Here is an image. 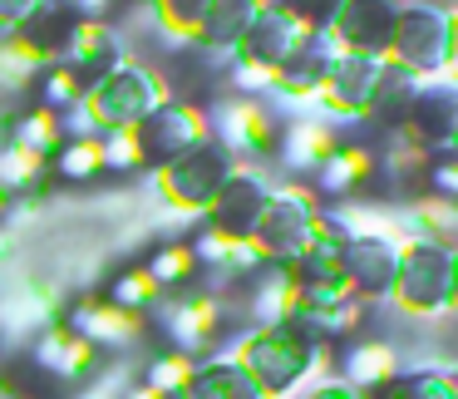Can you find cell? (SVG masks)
I'll use <instances>...</instances> for the list:
<instances>
[{"instance_id":"cell-3","label":"cell","mask_w":458,"mask_h":399,"mask_svg":"<svg viewBox=\"0 0 458 399\" xmlns=\"http://www.w3.org/2000/svg\"><path fill=\"white\" fill-rule=\"evenodd\" d=\"M454 30L458 15L454 5H428V0H399L394 30H389L385 60L419 80H438L454 70Z\"/></svg>"},{"instance_id":"cell-7","label":"cell","mask_w":458,"mask_h":399,"mask_svg":"<svg viewBox=\"0 0 458 399\" xmlns=\"http://www.w3.org/2000/svg\"><path fill=\"white\" fill-rule=\"evenodd\" d=\"M404 232H409V222H389V227L350 232V237H345V251H340V276L350 281L355 296H365V301H385L389 296Z\"/></svg>"},{"instance_id":"cell-12","label":"cell","mask_w":458,"mask_h":399,"mask_svg":"<svg viewBox=\"0 0 458 399\" xmlns=\"http://www.w3.org/2000/svg\"><path fill=\"white\" fill-rule=\"evenodd\" d=\"M375 178H379V149L375 143L340 139L335 149L326 153V163L310 173V188H316L320 202H345V198H365Z\"/></svg>"},{"instance_id":"cell-5","label":"cell","mask_w":458,"mask_h":399,"mask_svg":"<svg viewBox=\"0 0 458 399\" xmlns=\"http://www.w3.org/2000/svg\"><path fill=\"white\" fill-rule=\"evenodd\" d=\"M320 208H326V202H320L316 188H306V183H271L267 202H261V212H257V227H251V242L261 247V257L267 261H296L320 227Z\"/></svg>"},{"instance_id":"cell-16","label":"cell","mask_w":458,"mask_h":399,"mask_svg":"<svg viewBox=\"0 0 458 399\" xmlns=\"http://www.w3.org/2000/svg\"><path fill=\"white\" fill-rule=\"evenodd\" d=\"M64 326H74L84 340H94L104 355H114V350H133L143 340L148 310H129V306H119V301H80Z\"/></svg>"},{"instance_id":"cell-32","label":"cell","mask_w":458,"mask_h":399,"mask_svg":"<svg viewBox=\"0 0 458 399\" xmlns=\"http://www.w3.org/2000/svg\"><path fill=\"white\" fill-rule=\"evenodd\" d=\"M40 0H0V35L5 30H15V25L25 21V11H35Z\"/></svg>"},{"instance_id":"cell-22","label":"cell","mask_w":458,"mask_h":399,"mask_svg":"<svg viewBox=\"0 0 458 399\" xmlns=\"http://www.w3.org/2000/svg\"><path fill=\"white\" fill-rule=\"evenodd\" d=\"M143 271L158 281L163 296H173V291L192 286V281L202 276V261H198V251H192V242H168V247H158L143 261Z\"/></svg>"},{"instance_id":"cell-34","label":"cell","mask_w":458,"mask_h":399,"mask_svg":"<svg viewBox=\"0 0 458 399\" xmlns=\"http://www.w3.org/2000/svg\"><path fill=\"white\" fill-rule=\"evenodd\" d=\"M257 5H271V0H257Z\"/></svg>"},{"instance_id":"cell-1","label":"cell","mask_w":458,"mask_h":399,"mask_svg":"<svg viewBox=\"0 0 458 399\" xmlns=\"http://www.w3.org/2000/svg\"><path fill=\"white\" fill-rule=\"evenodd\" d=\"M458 296V251L454 242H438L428 232H404L399 242V267H394V286L385 301H394V310L404 320H444L454 310Z\"/></svg>"},{"instance_id":"cell-30","label":"cell","mask_w":458,"mask_h":399,"mask_svg":"<svg viewBox=\"0 0 458 399\" xmlns=\"http://www.w3.org/2000/svg\"><path fill=\"white\" fill-rule=\"evenodd\" d=\"M281 5H286V11L296 15L301 25H306V30H326L340 0H281Z\"/></svg>"},{"instance_id":"cell-17","label":"cell","mask_w":458,"mask_h":399,"mask_svg":"<svg viewBox=\"0 0 458 399\" xmlns=\"http://www.w3.org/2000/svg\"><path fill=\"white\" fill-rule=\"evenodd\" d=\"M188 399H267V389L251 379V369L227 350H208L192 365V379L182 389Z\"/></svg>"},{"instance_id":"cell-2","label":"cell","mask_w":458,"mask_h":399,"mask_svg":"<svg viewBox=\"0 0 458 399\" xmlns=\"http://www.w3.org/2000/svg\"><path fill=\"white\" fill-rule=\"evenodd\" d=\"M237 163L242 158H232L217 139H202L198 149L178 153V158L158 163V168H143V173H148L153 192H158V202L173 212V217L198 222L202 212H208V202L222 192V183L232 178Z\"/></svg>"},{"instance_id":"cell-31","label":"cell","mask_w":458,"mask_h":399,"mask_svg":"<svg viewBox=\"0 0 458 399\" xmlns=\"http://www.w3.org/2000/svg\"><path fill=\"white\" fill-rule=\"evenodd\" d=\"M424 178H428V192H444V198H458V163L448 158H438V163H428L424 168Z\"/></svg>"},{"instance_id":"cell-27","label":"cell","mask_w":458,"mask_h":399,"mask_svg":"<svg viewBox=\"0 0 458 399\" xmlns=\"http://www.w3.org/2000/svg\"><path fill=\"white\" fill-rule=\"evenodd\" d=\"M99 158H104V173H143L139 129H133V123L99 129Z\"/></svg>"},{"instance_id":"cell-10","label":"cell","mask_w":458,"mask_h":399,"mask_svg":"<svg viewBox=\"0 0 458 399\" xmlns=\"http://www.w3.org/2000/svg\"><path fill=\"white\" fill-rule=\"evenodd\" d=\"M310 35L316 30H306L281 0H271V5H257V15H251V25L242 30V40L232 45L227 60H257V64H276L281 70V64H286Z\"/></svg>"},{"instance_id":"cell-14","label":"cell","mask_w":458,"mask_h":399,"mask_svg":"<svg viewBox=\"0 0 458 399\" xmlns=\"http://www.w3.org/2000/svg\"><path fill=\"white\" fill-rule=\"evenodd\" d=\"M399 0H340L326 30L335 35L345 50L360 55H385L389 50V30H394Z\"/></svg>"},{"instance_id":"cell-4","label":"cell","mask_w":458,"mask_h":399,"mask_svg":"<svg viewBox=\"0 0 458 399\" xmlns=\"http://www.w3.org/2000/svg\"><path fill=\"white\" fill-rule=\"evenodd\" d=\"M163 99H173V80L158 64L143 60H114L104 74H94L84 89V109H89L94 129H119V123H139L143 114H153Z\"/></svg>"},{"instance_id":"cell-8","label":"cell","mask_w":458,"mask_h":399,"mask_svg":"<svg viewBox=\"0 0 458 399\" xmlns=\"http://www.w3.org/2000/svg\"><path fill=\"white\" fill-rule=\"evenodd\" d=\"M139 149H143V168H158V163L178 158V153L198 149L202 139H212L208 129V109L192 99H163L153 114H143L139 123Z\"/></svg>"},{"instance_id":"cell-21","label":"cell","mask_w":458,"mask_h":399,"mask_svg":"<svg viewBox=\"0 0 458 399\" xmlns=\"http://www.w3.org/2000/svg\"><path fill=\"white\" fill-rule=\"evenodd\" d=\"M5 139L25 143V149H35V153H45V158H50V153L64 143L60 109H50V104H35V109H11V114H5ZM5 139H0V143H5Z\"/></svg>"},{"instance_id":"cell-23","label":"cell","mask_w":458,"mask_h":399,"mask_svg":"<svg viewBox=\"0 0 458 399\" xmlns=\"http://www.w3.org/2000/svg\"><path fill=\"white\" fill-rule=\"evenodd\" d=\"M192 365H198V355H188V350H163V355H153L148 365H143V385H133L129 395H143V399L182 395L188 379H192Z\"/></svg>"},{"instance_id":"cell-28","label":"cell","mask_w":458,"mask_h":399,"mask_svg":"<svg viewBox=\"0 0 458 399\" xmlns=\"http://www.w3.org/2000/svg\"><path fill=\"white\" fill-rule=\"evenodd\" d=\"M385 395H409V399H454V395H458V379H454V369H414V375H404V369H399V375L385 385Z\"/></svg>"},{"instance_id":"cell-35","label":"cell","mask_w":458,"mask_h":399,"mask_svg":"<svg viewBox=\"0 0 458 399\" xmlns=\"http://www.w3.org/2000/svg\"><path fill=\"white\" fill-rule=\"evenodd\" d=\"M0 395H5V385H0Z\"/></svg>"},{"instance_id":"cell-13","label":"cell","mask_w":458,"mask_h":399,"mask_svg":"<svg viewBox=\"0 0 458 399\" xmlns=\"http://www.w3.org/2000/svg\"><path fill=\"white\" fill-rule=\"evenodd\" d=\"M399 369H404V360H399V350L389 345V340L360 335V330L345 335V345L335 340V375L345 379L355 395H379Z\"/></svg>"},{"instance_id":"cell-19","label":"cell","mask_w":458,"mask_h":399,"mask_svg":"<svg viewBox=\"0 0 458 399\" xmlns=\"http://www.w3.org/2000/svg\"><path fill=\"white\" fill-rule=\"evenodd\" d=\"M251 15H257V0H208L198 25H192V45L208 50L212 60H227L232 45L242 40V30L251 25Z\"/></svg>"},{"instance_id":"cell-18","label":"cell","mask_w":458,"mask_h":399,"mask_svg":"<svg viewBox=\"0 0 458 399\" xmlns=\"http://www.w3.org/2000/svg\"><path fill=\"white\" fill-rule=\"evenodd\" d=\"M60 60H70L80 74L94 80V74H104L114 60H123V40H119V30L109 25V15H74Z\"/></svg>"},{"instance_id":"cell-20","label":"cell","mask_w":458,"mask_h":399,"mask_svg":"<svg viewBox=\"0 0 458 399\" xmlns=\"http://www.w3.org/2000/svg\"><path fill=\"white\" fill-rule=\"evenodd\" d=\"M74 5L70 0H40L35 11H25V21L15 25V40L25 45V50H35L40 60H60L64 55V40H70V25H74Z\"/></svg>"},{"instance_id":"cell-9","label":"cell","mask_w":458,"mask_h":399,"mask_svg":"<svg viewBox=\"0 0 458 399\" xmlns=\"http://www.w3.org/2000/svg\"><path fill=\"white\" fill-rule=\"evenodd\" d=\"M153 310H158L173 350H188V355L217 350V335H222V326H227V301H222L217 291H198V296H182V301L163 296Z\"/></svg>"},{"instance_id":"cell-26","label":"cell","mask_w":458,"mask_h":399,"mask_svg":"<svg viewBox=\"0 0 458 399\" xmlns=\"http://www.w3.org/2000/svg\"><path fill=\"white\" fill-rule=\"evenodd\" d=\"M409 227L414 232H428V237L438 242H454L458 232V198H444V192H419L414 208H409Z\"/></svg>"},{"instance_id":"cell-15","label":"cell","mask_w":458,"mask_h":399,"mask_svg":"<svg viewBox=\"0 0 458 399\" xmlns=\"http://www.w3.org/2000/svg\"><path fill=\"white\" fill-rule=\"evenodd\" d=\"M35 365L50 369L55 379H64V385H80V379H94L104 365H109V355H104L94 340H84L74 326H50L40 330V340H35Z\"/></svg>"},{"instance_id":"cell-24","label":"cell","mask_w":458,"mask_h":399,"mask_svg":"<svg viewBox=\"0 0 458 399\" xmlns=\"http://www.w3.org/2000/svg\"><path fill=\"white\" fill-rule=\"evenodd\" d=\"M50 168L60 183H94L104 173V158H99V133L89 139H64L60 149L50 153Z\"/></svg>"},{"instance_id":"cell-6","label":"cell","mask_w":458,"mask_h":399,"mask_svg":"<svg viewBox=\"0 0 458 399\" xmlns=\"http://www.w3.org/2000/svg\"><path fill=\"white\" fill-rule=\"evenodd\" d=\"M208 129H212V139L242 163H267L271 149H276V114H271L257 94H227V99H212Z\"/></svg>"},{"instance_id":"cell-33","label":"cell","mask_w":458,"mask_h":399,"mask_svg":"<svg viewBox=\"0 0 458 399\" xmlns=\"http://www.w3.org/2000/svg\"><path fill=\"white\" fill-rule=\"evenodd\" d=\"M70 5H74L80 15H114L123 0H70Z\"/></svg>"},{"instance_id":"cell-25","label":"cell","mask_w":458,"mask_h":399,"mask_svg":"<svg viewBox=\"0 0 458 399\" xmlns=\"http://www.w3.org/2000/svg\"><path fill=\"white\" fill-rule=\"evenodd\" d=\"M45 173H50V158L45 153H35V149H25V143H0V188L11 192H25V188H35V183H45Z\"/></svg>"},{"instance_id":"cell-11","label":"cell","mask_w":458,"mask_h":399,"mask_svg":"<svg viewBox=\"0 0 458 399\" xmlns=\"http://www.w3.org/2000/svg\"><path fill=\"white\" fill-rule=\"evenodd\" d=\"M340 139H345V129H335L326 114L301 109L291 123H276V149H271V158H276L281 173H291V178H310Z\"/></svg>"},{"instance_id":"cell-29","label":"cell","mask_w":458,"mask_h":399,"mask_svg":"<svg viewBox=\"0 0 458 399\" xmlns=\"http://www.w3.org/2000/svg\"><path fill=\"white\" fill-rule=\"evenodd\" d=\"M109 301H119V306H129V310H153L163 301V291H158V281H153L143 267H129V271L114 276Z\"/></svg>"}]
</instances>
